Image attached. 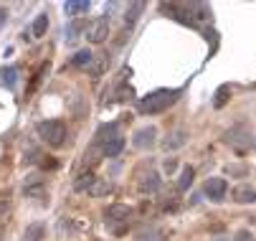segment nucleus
<instances>
[{
	"mask_svg": "<svg viewBox=\"0 0 256 241\" xmlns=\"http://www.w3.org/2000/svg\"><path fill=\"white\" fill-rule=\"evenodd\" d=\"M137 188H140V193L142 196H150V193H155L158 188H160V176H158V170H148L142 178H140V183H137Z\"/></svg>",
	"mask_w": 256,
	"mask_h": 241,
	"instance_id": "0eeeda50",
	"label": "nucleus"
},
{
	"mask_svg": "<svg viewBox=\"0 0 256 241\" xmlns=\"http://www.w3.org/2000/svg\"><path fill=\"white\" fill-rule=\"evenodd\" d=\"M234 241H254V236H251V231H246V228H241L238 234H236V238Z\"/></svg>",
	"mask_w": 256,
	"mask_h": 241,
	"instance_id": "a878e982",
	"label": "nucleus"
},
{
	"mask_svg": "<svg viewBox=\"0 0 256 241\" xmlns=\"http://www.w3.org/2000/svg\"><path fill=\"white\" fill-rule=\"evenodd\" d=\"M130 216H132V208H130V206H124V203H112V206L104 211L106 224H127Z\"/></svg>",
	"mask_w": 256,
	"mask_h": 241,
	"instance_id": "39448f33",
	"label": "nucleus"
},
{
	"mask_svg": "<svg viewBox=\"0 0 256 241\" xmlns=\"http://www.w3.org/2000/svg\"><path fill=\"white\" fill-rule=\"evenodd\" d=\"M175 168H178V162H175L172 158H168V160H165V170H168V173H172Z\"/></svg>",
	"mask_w": 256,
	"mask_h": 241,
	"instance_id": "cd10ccee",
	"label": "nucleus"
},
{
	"mask_svg": "<svg viewBox=\"0 0 256 241\" xmlns=\"http://www.w3.org/2000/svg\"><path fill=\"white\" fill-rule=\"evenodd\" d=\"M193 178H196V170H193L190 165H186V168L180 170V176H178V190L186 193V190L193 186Z\"/></svg>",
	"mask_w": 256,
	"mask_h": 241,
	"instance_id": "ddd939ff",
	"label": "nucleus"
},
{
	"mask_svg": "<svg viewBox=\"0 0 256 241\" xmlns=\"http://www.w3.org/2000/svg\"><path fill=\"white\" fill-rule=\"evenodd\" d=\"M226 142H228V145H234L236 150H241V152H244V150L251 145V137H248V132H246V130L236 127V130H231V132L226 134Z\"/></svg>",
	"mask_w": 256,
	"mask_h": 241,
	"instance_id": "6e6552de",
	"label": "nucleus"
},
{
	"mask_svg": "<svg viewBox=\"0 0 256 241\" xmlns=\"http://www.w3.org/2000/svg\"><path fill=\"white\" fill-rule=\"evenodd\" d=\"M16 82H18V68L16 66L0 68V86H16Z\"/></svg>",
	"mask_w": 256,
	"mask_h": 241,
	"instance_id": "f3484780",
	"label": "nucleus"
},
{
	"mask_svg": "<svg viewBox=\"0 0 256 241\" xmlns=\"http://www.w3.org/2000/svg\"><path fill=\"white\" fill-rule=\"evenodd\" d=\"M106 36H109V20L106 18H94L86 28V38L92 44H104Z\"/></svg>",
	"mask_w": 256,
	"mask_h": 241,
	"instance_id": "7ed1b4c3",
	"label": "nucleus"
},
{
	"mask_svg": "<svg viewBox=\"0 0 256 241\" xmlns=\"http://www.w3.org/2000/svg\"><path fill=\"white\" fill-rule=\"evenodd\" d=\"M142 10H144V3H140V0H137V3H132V6L127 8V23L132 26V23L140 18V13H142Z\"/></svg>",
	"mask_w": 256,
	"mask_h": 241,
	"instance_id": "5701e85b",
	"label": "nucleus"
},
{
	"mask_svg": "<svg viewBox=\"0 0 256 241\" xmlns=\"http://www.w3.org/2000/svg\"><path fill=\"white\" fill-rule=\"evenodd\" d=\"M26 193L28 196H44V178L41 176H30L26 180Z\"/></svg>",
	"mask_w": 256,
	"mask_h": 241,
	"instance_id": "6ab92c4d",
	"label": "nucleus"
},
{
	"mask_svg": "<svg viewBox=\"0 0 256 241\" xmlns=\"http://www.w3.org/2000/svg\"><path fill=\"white\" fill-rule=\"evenodd\" d=\"M104 68H106V58H104V56H94V64H92V72H94V74H102Z\"/></svg>",
	"mask_w": 256,
	"mask_h": 241,
	"instance_id": "393cba45",
	"label": "nucleus"
},
{
	"mask_svg": "<svg viewBox=\"0 0 256 241\" xmlns=\"http://www.w3.org/2000/svg\"><path fill=\"white\" fill-rule=\"evenodd\" d=\"M36 132L38 137L48 145V148H61L66 142V124L61 120H46V122H38L36 124Z\"/></svg>",
	"mask_w": 256,
	"mask_h": 241,
	"instance_id": "f03ea898",
	"label": "nucleus"
},
{
	"mask_svg": "<svg viewBox=\"0 0 256 241\" xmlns=\"http://www.w3.org/2000/svg\"><path fill=\"white\" fill-rule=\"evenodd\" d=\"M175 99H178V92H170V89H158L148 96H142L140 102V112L142 114H160L165 112L170 104H175Z\"/></svg>",
	"mask_w": 256,
	"mask_h": 241,
	"instance_id": "f257e3e1",
	"label": "nucleus"
},
{
	"mask_svg": "<svg viewBox=\"0 0 256 241\" xmlns=\"http://www.w3.org/2000/svg\"><path fill=\"white\" fill-rule=\"evenodd\" d=\"M186 130H178V132H172V134H168V140H165V150H178V148H182L186 145Z\"/></svg>",
	"mask_w": 256,
	"mask_h": 241,
	"instance_id": "a211bd4d",
	"label": "nucleus"
},
{
	"mask_svg": "<svg viewBox=\"0 0 256 241\" xmlns=\"http://www.w3.org/2000/svg\"><path fill=\"white\" fill-rule=\"evenodd\" d=\"M231 198L236 203H254L256 200V188H251L248 183H241V186H236L231 190Z\"/></svg>",
	"mask_w": 256,
	"mask_h": 241,
	"instance_id": "1a4fd4ad",
	"label": "nucleus"
},
{
	"mask_svg": "<svg viewBox=\"0 0 256 241\" xmlns=\"http://www.w3.org/2000/svg\"><path fill=\"white\" fill-rule=\"evenodd\" d=\"M203 193L210 198V200H224L226 198V193H228V183L224 180V178H208L206 180V186H203Z\"/></svg>",
	"mask_w": 256,
	"mask_h": 241,
	"instance_id": "20e7f679",
	"label": "nucleus"
},
{
	"mask_svg": "<svg viewBox=\"0 0 256 241\" xmlns=\"http://www.w3.org/2000/svg\"><path fill=\"white\" fill-rule=\"evenodd\" d=\"M6 23H8V10H6V8H0V30H3Z\"/></svg>",
	"mask_w": 256,
	"mask_h": 241,
	"instance_id": "bb28decb",
	"label": "nucleus"
},
{
	"mask_svg": "<svg viewBox=\"0 0 256 241\" xmlns=\"http://www.w3.org/2000/svg\"><path fill=\"white\" fill-rule=\"evenodd\" d=\"M46 30H48V13H38L30 26V33H33V38H41L46 36Z\"/></svg>",
	"mask_w": 256,
	"mask_h": 241,
	"instance_id": "4468645a",
	"label": "nucleus"
},
{
	"mask_svg": "<svg viewBox=\"0 0 256 241\" xmlns=\"http://www.w3.org/2000/svg\"><path fill=\"white\" fill-rule=\"evenodd\" d=\"M155 137H158V130L150 124V127H142V130H137L134 132V140H132V145L134 148H140V150H150L152 145H155Z\"/></svg>",
	"mask_w": 256,
	"mask_h": 241,
	"instance_id": "423d86ee",
	"label": "nucleus"
},
{
	"mask_svg": "<svg viewBox=\"0 0 256 241\" xmlns=\"http://www.w3.org/2000/svg\"><path fill=\"white\" fill-rule=\"evenodd\" d=\"M102 158H104V148L94 142V145L86 148V152H84V165H86V168H94V165L102 162Z\"/></svg>",
	"mask_w": 256,
	"mask_h": 241,
	"instance_id": "f8f14e48",
	"label": "nucleus"
},
{
	"mask_svg": "<svg viewBox=\"0 0 256 241\" xmlns=\"http://www.w3.org/2000/svg\"><path fill=\"white\" fill-rule=\"evenodd\" d=\"M66 16H82V13H89V3L86 0H71V3L64 6Z\"/></svg>",
	"mask_w": 256,
	"mask_h": 241,
	"instance_id": "aec40b11",
	"label": "nucleus"
},
{
	"mask_svg": "<svg viewBox=\"0 0 256 241\" xmlns=\"http://www.w3.org/2000/svg\"><path fill=\"white\" fill-rule=\"evenodd\" d=\"M92 64H94V54L89 48H82L71 56V66H76V68H92Z\"/></svg>",
	"mask_w": 256,
	"mask_h": 241,
	"instance_id": "9b49d317",
	"label": "nucleus"
},
{
	"mask_svg": "<svg viewBox=\"0 0 256 241\" xmlns=\"http://www.w3.org/2000/svg\"><path fill=\"white\" fill-rule=\"evenodd\" d=\"M122 148H124V137H122V134L112 137V140L104 145V158H117V155L122 152Z\"/></svg>",
	"mask_w": 256,
	"mask_h": 241,
	"instance_id": "2eb2a0df",
	"label": "nucleus"
},
{
	"mask_svg": "<svg viewBox=\"0 0 256 241\" xmlns=\"http://www.w3.org/2000/svg\"><path fill=\"white\" fill-rule=\"evenodd\" d=\"M94 183H96V178H94V173L89 170V173H82V176L74 180V190H79V193H89Z\"/></svg>",
	"mask_w": 256,
	"mask_h": 241,
	"instance_id": "dca6fc26",
	"label": "nucleus"
},
{
	"mask_svg": "<svg viewBox=\"0 0 256 241\" xmlns=\"http://www.w3.org/2000/svg\"><path fill=\"white\" fill-rule=\"evenodd\" d=\"M106 193H112V183H109V180H102V178H96V183L92 186L89 196H94V198H102V196H106Z\"/></svg>",
	"mask_w": 256,
	"mask_h": 241,
	"instance_id": "4be33fe9",
	"label": "nucleus"
},
{
	"mask_svg": "<svg viewBox=\"0 0 256 241\" xmlns=\"http://www.w3.org/2000/svg\"><path fill=\"white\" fill-rule=\"evenodd\" d=\"M228 94H231V86H221V89L216 92V102H213V104H216V107H224L226 99H228Z\"/></svg>",
	"mask_w": 256,
	"mask_h": 241,
	"instance_id": "b1692460",
	"label": "nucleus"
},
{
	"mask_svg": "<svg viewBox=\"0 0 256 241\" xmlns=\"http://www.w3.org/2000/svg\"><path fill=\"white\" fill-rule=\"evenodd\" d=\"M86 28H89V23L84 20V18H79V20H71L68 26H66V41H76L82 33H86Z\"/></svg>",
	"mask_w": 256,
	"mask_h": 241,
	"instance_id": "9d476101",
	"label": "nucleus"
},
{
	"mask_svg": "<svg viewBox=\"0 0 256 241\" xmlns=\"http://www.w3.org/2000/svg\"><path fill=\"white\" fill-rule=\"evenodd\" d=\"M44 224H30L26 231H23V241H41L44 238Z\"/></svg>",
	"mask_w": 256,
	"mask_h": 241,
	"instance_id": "412c9836",
	"label": "nucleus"
}]
</instances>
